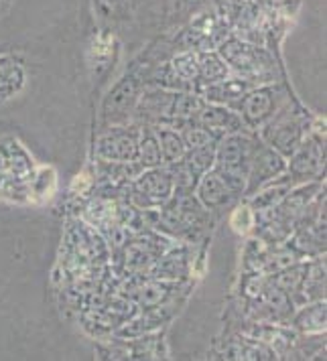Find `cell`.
<instances>
[{
    "mask_svg": "<svg viewBox=\"0 0 327 361\" xmlns=\"http://www.w3.org/2000/svg\"><path fill=\"white\" fill-rule=\"evenodd\" d=\"M256 145L250 136L242 132L222 136L215 145L213 171L222 177L234 195H242L248 183V169L252 163Z\"/></svg>",
    "mask_w": 327,
    "mask_h": 361,
    "instance_id": "6da1fadb",
    "label": "cell"
},
{
    "mask_svg": "<svg viewBox=\"0 0 327 361\" xmlns=\"http://www.w3.org/2000/svg\"><path fill=\"white\" fill-rule=\"evenodd\" d=\"M287 102H289L287 90L277 83V85H262L256 90H248L244 96L238 99L236 106L246 126L258 128L277 114Z\"/></svg>",
    "mask_w": 327,
    "mask_h": 361,
    "instance_id": "7a4b0ae2",
    "label": "cell"
},
{
    "mask_svg": "<svg viewBox=\"0 0 327 361\" xmlns=\"http://www.w3.org/2000/svg\"><path fill=\"white\" fill-rule=\"evenodd\" d=\"M262 140L285 159H289L303 142V118L295 114L289 102L268 122L262 124Z\"/></svg>",
    "mask_w": 327,
    "mask_h": 361,
    "instance_id": "3957f363",
    "label": "cell"
},
{
    "mask_svg": "<svg viewBox=\"0 0 327 361\" xmlns=\"http://www.w3.org/2000/svg\"><path fill=\"white\" fill-rule=\"evenodd\" d=\"M173 180L169 177L167 169H143L131 183L132 201L141 209H159L173 195Z\"/></svg>",
    "mask_w": 327,
    "mask_h": 361,
    "instance_id": "277c9868",
    "label": "cell"
},
{
    "mask_svg": "<svg viewBox=\"0 0 327 361\" xmlns=\"http://www.w3.org/2000/svg\"><path fill=\"white\" fill-rule=\"evenodd\" d=\"M138 136L136 128H114L100 136L96 154L104 163H136L138 154Z\"/></svg>",
    "mask_w": 327,
    "mask_h": 361,
    "instance_id": "5b68a950",
    "label": "cell"
},
{
    "mask_svg": "<svg viewBox=\"0 0 327 361\" xmlns=\"http://www.w3.org/2000/svg\"><path fill=\"white\" fill-rule=\"evenodd\" d=\"M287 171V159L277 152L268 145H256L252 163L248 169V183H246V193H254L261 185L268 180L278 179Z\"/></svg>",
    "mask_w": 327,
    "mask_h": 361,
    "instance_id": "8992f818",
    "label": "cell"
},
{
    "mask_svg": "<svg viewBox=\"0 0 327 361\" xmlns=\"http://www.w3.org/2000/svg\"><path fill=\"white\" fill-rule=\"evenodd\" d=\"M196 122L210 132L215 140H220L222 136H228V134L242 132V128L246 126L240 114L232 112L224 104L203 106L201 112L196 116Z\"/></svg>",
    "mask_w": 327,
    "mask_h": 361,
    "instance_id": "52a82bcc",
    "label": "cell"
},
{
    "mask_svg": "<svg viewBox=\"0 0 327 361\" xmlns=\"http://www.w3.org/2000/svg\"><path fill=\"white\" fill-rule=\"evenodd\" d=\"M291 163H287V171L295 180L313 179L323 169V148L319 142H301L299 148L289 157Z\"/></svg>",
    "mask_w": 327,
    "mask_h": 361,
    "instance_id": "ba28073f",
    "label": "cell"
},
{
    "mask_svg": "<svg viewBox=\"0 0 327 361\" xmlns=\"http://www.w3.org/2000/svg\"><path fill=\"white\" fill-rule=\"evenodd\" d=\"M194 191H196L197 201H199L208 212H218V209L230 205L232 199L236 197V195L230 191L228 185L222 180V177H220L213 169L212 171H208V173H203V175L199 177Z\"/></svg>",
    "mask_w": 327,
    "mask_h": 361,
    "instance_id": "9c48e42d",
    "label": "cell"
},
{
    "mask_svg": "<svg viewBox=\"0 0 327 361\" xmlns=\"http://www.w3.org/2000/svg\"><path fill=\"white\" fill-rule=\"evenodd\" d=\"M134 99H136V82L134 80H122V82L118 83L114 87V92L108 96L106 99V116L110 118H120V116H124L126 110H131L132 104H134Z\"/></svg>",
    "mask_w": 327,
    "mask_h": 361,
    "instance_id": "30bf717a",
    "label": "cell"
},
{
    "mask_svg": "<svg viewBox=\"0 0 327 361\" xmlns=\"http://www.w3.org/2000/svg\"><path fill=\"white\" fill-rule=\"evenodd\" d=\"M136 163L143 169H155L163 164V154H161V145L157 138L155 128H143L138 136V154Z\"/></svg>",
    "mask_w": 327,
    "mask_h": 361,
    "instance_id": "8fae6325",
    "label": "cell"
},
{
    "mask_svg": "<svg viewBox=\"0 0 327 361\" xmlns=\"http://www.w3.org/2000/svg\"><path fill=\"white\" fill-rule=\"evenodd\" d=\"M157 138H159V145H161V154H163V163L171 164L181 161L187 152V147L181 138V134L175 128H169V126H157Z\"/></svg>",
    "mask_w": 327,
    "mask_h": 361,
    "instance_id": "7c38bea8",
    "label": "cell"
},
{
    "mask_svg": "<svg viewBox=\"0 0 327 361\" xmlns=\"http://www.w3.org/2000/svg\"><path fill=\"white\" fill-rule=\"evenodd\" d=\"M171 102H173V94L165 92V90H157V92H148L141 99V112L150 120H157L159 124L165 118H169V110H171Z\"/></svg>",
    "mask_w": 327,
    "mask_h": 361,
    "instance_id": "4fadbf2b",
    "label": "cell"
},
{
    "mask_svg": "<svg viewBox=\"0 0 327 361\" xmlns=\"http://www.w3.org/2000/svg\"><path fill=\"white\" fill-rule=\"evenodd\" d=\"M295 327L305 333H321L326 329V302L317 300L309 307H303L295 317Z\"/></svg>",
    "mask_w": 327,
    "mask_h": 361,
    "instance_id": "5bb4252c",
    "label": "cell"
},
{
    "mask_svg": "<svg viewBox=\"0 0 327 361\" xmlns=\"http://www.w3.org/2000/svg\"><path fill=\"white\" fill-rule=\"evenodd\" d=\"M203 106H206V102L199 96H196V94L177 92V94H173L169 118L171 120H196V116L201 112Z\"/></svg>",
    "mask_w": 327,
    "mask_h": 361,
    "instance_id": "9a60e30c",
    "label": "cell"
},
{
    "mask_svg": "<svg viewBox=\"0 0 327 361\" xmlns=\"http://www.w3.org/2000/svg\"><path fill=\"white\" fill-rule=\"evenodd\" d=\"M183 164L191 171V175L199 180V177L208 171L213 169L215 161V145L213 147H199V148H187L185 157L181 159Z\"/></svg>",
    "mask_w": 327,
    "mask_h": 361,
    "instance_id": "2e32d148",
    "label": "cell"
},
{
    "mask_svg": "<svg viewBox=\"0 0 327 361\" xmlns=\"http://www.w3.org/2000/svg\"><path fill=\"white\" fill-rule=\"evenodd\" d=\"M197 66H199V75H201L203 83H218L228 80V66H226V61H222L213 53L201 55L197 59Z\"/></svg>",
    "mask_w": 327,
    "mask_h": 361,
    "instance_id": "e0dca14e",
    "label": "cell"
},
{
    "mask_svg": "<svg viewBox=\"0 0 327 361\" xmlns=\"http://www.w3.org/2000/svg\"><path fill=\"white\" fill-rule=\"evenodd\" d=\"M307 270L309 266H303V264H291L283 270H278L277 280H275V286L285 290V293H297L303 284V280L307 276Z\"/></svg>",
    "mask_w": 327,
    "mask_h": 361,
    "instance_id": "ac0fdd59",
    "label": "cell"
},
{
    "mask_svg": "<svg viewBox=\"0 0 327 361\" xmlns=\"http://www.w3.org/2000/svg\"><path fill=\"white\" fill-rule=\"evenodd\" d=\"M134 293H136V300L141 302V307L153 309V307H159L169 296V286L163 282H148L145 286L136 288Z\"/></svg>",
    "mask_w": 327,
    "mask_h": 361,
    "instance_id": "d6986e66",
    "label": "cell"
},
{
    "mask_svg": "<svg viewBox=\"0 0 327 361\" xmlns=\"http://www.w3.org/2000/svg\"><path fill=\"white\" fill-rule=\"evenodd\" d=\"M185 270H187V260H185L183 252L175 250L159 262L155 274H159L157 279H179L181 274H185Z\"/></svg>",
    "mask_w": 327,
    "mask_h": 361,
    "instance_id": "ffe728a7",
    "label": "cell"
},
{
    "mask_svg": "<svg viewBox=\"0 0 327 361\" xmlns=\"http://www.w3.org/2000/svg\"><path fill=\"white\" fill-rule=\"evenodd\" d=\"M23 85V71L17 66H0V99L11 98Z\"/></svg>",
    "mask_w": 327,
    "mask_h": 361,
    "instance_id": "44dd1931",
    "label": "cell"
},
{
    "mask_svg": "<svg viewBox=\"0 0 327 361\" xmlns=\"http://www.w3.org/2000/svg\"><path fill=\"white\" fill-rule=\"evenodd\" d=\"M289 185H277V187H270L266 189L264 193H258V197L252 199V209L254 212H262V209H270V207H277L280 203V199L289 193Z\"/></svg>",
    "mask_w": 327,
    "mask_h": 361,
    "instance_id": "7402d4cb",
    "label": "cell"
},
{
    "mask_svg": "<svg viewBox=\"0 0 327 361\" xmlns=\"http://www.w3.org/2000/svg\"><path fill=\"white\" fill-rule=\"evenodd\" d=\"M173 71L175 75L183 80V82H191L199 78V66H197V57L194 55H181L173 63Z\"/></svg>",
    "mask_w": 327,
    "mask_h": 361,
    "instance_id": "603a6c76",
    "label": "cell"
}]
</instances>
